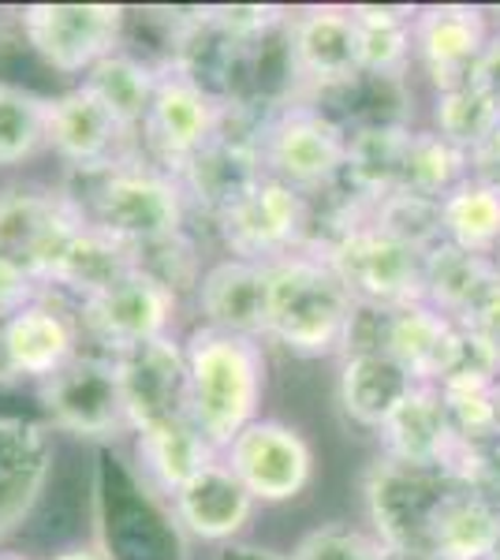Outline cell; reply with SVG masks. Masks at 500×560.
I'll return each mask as SVG.
<instances>
[{
	"label": "cell",
	"instance_id": "6da1fadb",
	"mask_svg": "<svg viewBox=\"0 0 500 560\" xmlns=\"http://www.w3.org/2000/svg\"><path fill=\"white\" fill-rule=\"evenodd\" d=\"M187 415L217 456L261 419L266 396V348L261 340L198 325L184 340Z\"/></svg>",
	"mask_w": 500,
	"mask_h": 560
},
{
	"label": "cell",
	"instance_id": "7a4b0ae2",
	"mask_svg": "<svg viewBox=\"0 0 500 560\" xmlns=\"http://www.w3.org/2000/svg\"><path fill=\"white\" fill-rule=\"evenodd\" d=\"M351 292L340 284L317 247H303L269 261V322L266 340L299 359L344 355L354 318Z\"/></svg>",
	"mask_w": 500,
	"mask_h": 560
},
{
	"label": "cell",
	"instance_id": "3957f363",
	"mask_svg": "<svg viewBox=\"0 0 500 560\" xmlns=\"http://www.w3.org/2000/svg\"><path fill=\"white\" fill-rule=\"evenodd\" d=\"M86 195H71L90 224L131 250L187 236V191L176 176L147 158H124L102 173H86Z\"/></svg>",
	"mask_w": 500,
	"mask_h": 560
},
{
	"label": "cell",
	"instance_id": "277c9868",
	"mask_svg": "<svg viewBox=\"0 0 500 560\" xmlns=\"http://www.w3.org/2000/svg\"><path fill=\"white\" fill-rule=\"evenodd\" d=\"M317 250L359 306L399 311V306L422 300L426 255L374 224L367 213L340 224L329 240L317 243Z\"/></svg>",
	"mask_w": 500,
	"mask_h": 560
},
{
	"label": "cell",
	"instance_id": "5b68a950",
	"mask_svg": "<svg viewBox=\"0 0 500 560\" xmlns=\"http://www.w3.org/2000/svg\"><path fill=\"white\" fill-rule=\"evenodd\" d=\"M452 478L444 467H415L377 456L362 478L374 535L396 560H430V530Z\"/></svg>",
	"mask_w": 500,
	"mask_h": 560
},
{
	"label": "cell",
	"instance_id": "8992f818",
	"mask_svg": "<svg viewBox=\"0 0 500 560\" xmlns=\"http://www.w3.org/2000/svg\"><path fill=\"white\" fill-rule=\"evenodd\" d=\"M348 128L322 105H280L261 120V168L295 191H322L344 179Z\"/></svg>",
	"mask_w": 500,
	"mask_h": 560
},
{
	"label": "cell",
	"instance_id": "52a82bcc",
	"mask_svg": "<svg viewBox=\"0 0 500 560\" xmlns=\"http://www.w3.org/2000/svg\"><path fill=\"white\" fill-rule=\"evenodd\" d=\"M38 400L45 411V427L57 433H71L79 441H97V445L131 438L116 359L97 348H83L49 382H42Z\"/></svg>",
	"mask_w": 500,
	"mask_h": 560
},
{
	"label": "cell",
	"instance_id": "ba28073f",
	"mask_svg": "<svg viewBox=\"0 0 500 560\" xmlns=\"http://www.w3.org/2000/svg\"><path fill=\"white\" fill-rule=\"evenodd\" d=\"M229 113L232 102H224L217 90L202 86L187 71L165 65L139 135L147 142L153 165L179 176L221 135Z\"/></svg>",
	"mask_w": 500,
	"mask_h": 560
},
{
	"label": "cell",
	"instance_id": "9c48e42d",
	"mask_svg": "<svg viewBox=\"0 0 500 560\" xmlns=\"http://www.w3.org/2000/svg\"><path fill=\"white\" fill-rule=\"evenodd\" d=\"M179 314V292L168 288L161 277L147 269H131L124 280H116L108 292L79 303V325L83 337L105 355L153 345L172 337V325Z\"/></svg>",
	"mask_w": 500,
	"mask_h": 560
},
{
	"label": "cell",
	"instance_id": "30bf717a",
	"mask_svg": "<svg viewBox=\"0 0 500 560\" xmlns=\"http://www.w3.org/2000/svg\"><path fill=\"white\" fill-rule=\"evenodd\" d=\"M23 38L42 65L60 75H86L105 57L124 49V4H26L20 12Z\"/></svg>",
	"mask_w": 500,
	"mask_h": 560
},
{
	"label": "cell",
	"instance_id": "8fae6325",
	"mask_svg": "<svg viewBox=\"0 0 500 560\" xmlns=\"http://www.w3.org/2000/svg\"><path fill=\"white\" fill-rule=\"evenodd\" d=\"M217 232L229 258L258 261V266L288 258L314 243L306 195L272 176H261L240 202L217 217Z\"/></svg>",
	"mask_w": 500,
	"mask_h": 560
},
{
	"label": "cell",
	"instance_id": "7c38bea8",
	"mask_svg": "<svg viewBox=\"0 0 500 560\" xmlns=\"http://www.w3.org/2000/svg\"><path fill=\"white\" fill-rule=\"evenodd\" d=\"M86 217L68 191L4 187L0 191V258L15 261L45 288Z\"/></svg>",
	"mask_w": 500,
	"mask_h": 560
},
{
	"label": "cell",
	"instance_id": "4fadbf2b",
	"mask_svg": "<svg viewBox=\"0 0 500 560\" xmlns=\"http://www.w3.org/2000/svg\"><path fill=\"white\" fill-rule=\"evenodd\" d=\"M221 456L258 504H288L314 482L311 441L280 419H254Z\"/></svg>",
	"mask_w": 500,
	"mask_h": 560
},
{
	"label": "cell",
	"instance_id": "5bb4252c",
	"mask_svg": "<svg viewBox=\"0 0 500 560\" xmlns=\"http://www.w3.org/2000/svg\"><path fill=\"white\" fill-rule=\"evenodd\" d=\"M288 75L314 94H333L359 79V31L351 8L314 4L292 12L284 23Z\"/></svg>",
	"mask_w": 500,
	"mask_h": 560
},
{
	"label": "cell",
	"instance_id": "9a60e30c",
	"mask_svg": "<svg viewBox=\"0 0 500 560\" xmlns=\"http://www.w3.org/2000/svg\"><path fill=\"white\" fill-rule=\"evenodd\" d=\"M113 359L116 374H120L131 438L165 427L172 419H187V363L179 340H153V345L120 351Z\"/></svg>",
	"mask_w": 500,
	"mask_h": 560
},
{
	"label": "cell",
	"instance_id": "2e32d148",
	"mask_svg": "<svg viewBox=\"0 0 500 560\" xmlns=\"http://www.w3.org/2000/svg\"><path fill=\"white\" fill-rule=\"evenodd\" d=\"M235 113H240V105L232 102L229 124L221 128V135H217L184 173L176 176L187 191V202H195L198 210H206L213 221L229 210V206L240 202V198L266 176V168H261V147H258L261 124L240 128V124H235Z\"/></svg>",
	"mask_w": 500,
	"mask_h": 560
},
{
	"label": "cell",
	"instance_id": "e0dca14e",
	"mask_svg": "<svg viewBox=\"0 0 500 560\" xmlns=\"http://www.w3.org/2000/svg\"><path fill=\"white\" fill-rule=\"evenodd\" d=\"M131 142L116 116L79 83L63 94L49 97V128H45V150H53L75 173H102L116 161L131 158L124 147Z\"/></svg>",
	"mask_w": 500,
	"mask_h": 560
},
{
	"label": "cell",
	"instance_id": "ac0fdd59",
	"mask_svg": "<svg viewBox=\"0 0 500 560\" xmlns=\"http://www.w3.org/2000/svg\"><path fill=\"white\" fill-rule=\"evenodd\" d=\"M258 501L247 493V486L235 478L224 464V456L209 459L195 478H187L176 493L168 497V520L176 530H184L195 541H235L254 520Z\"/></svg>",
	"mask_w": 500,
	"mask_h": 560
},
{
	"label": "cell",
	"instance_id": "d6986e66",
	"mask_svg": "<svg viewBox=\"0 0 500 560\" xmlns=\"http://www.w3.org/2000/svg\"><path fill=\"white\" fill-rule=\"evenodd\" d=\"M493 38L486 8L475 4H430L415 12V60L426 68L438 90L463 86Z\"/></svg>",
	"mask_w": 500,
	"mask_h": 560
},
{
	"label": "cell",
	"instance_id": "ffe728a7",
	"mask_svg": "<svg viewBox=\"0 0 500 560\" xmlns=\"http://www.w3.org/2000/svg\"><path fill=\"white\" fill-rule=\"evenodd\" d=\"M202 325L235 337L266 340L269 322V266L243 258H221L202 269L195 284Z\"/></svg>",
	"mask_w": 500,
	"mask_h": 560
},
{
	"label": "cell",
	"instance_id": "44dd1931",
	"mask_svg": "<svg viewBox=\"0 0 500 560\" xmlns=\"http://www.w3.org/2000/svg\"><path fill=\"white\" fill-rule=\"evenodd\" d=\"M463 322L441 314L426 300L388 311L385 351L411 374L415 385H441L463 355Z\"/></svg>",
	"mask_w": 500,
	"mask_h": 560
},
{
	"label": "cell",
	"instance_id": "7402d4cb",
	"mask_svg": "<svg viewBox=\"0 0 500 560\" xmlns=\"http://www.w3.org/2000/svg\"><path fill=\"white\" fill-rule=\"evenodd\" d=\"M53 475V433L38 419L0 415V538L38 504Z\"/></svg>",
	"mask_w": 500,
	"mask_h": 560
},
{
	"label": "cell",
	"instance_id": "603a6c76",
	"mask_svg": "<svg viewBox=\"0 0 500 560\" xmlns=\"http://www.w3.org/2000/svg\"><path fill=\"white\" fill-rule=\"evenodd\" d=\"M83 325L75 314L60 311L45 295L8 318V359L20 382H49L83 351Z\"/></svg>",
	"mask_w": 500,
	"mask_h": 560
},
{
	"label": "cell",
	"instance_id": "cb8c5ba5",
	"mask_svg": "<svg viewBox=\"0 0 500 560\" xmlns=\"http://www.w3.org/2000/svg\"><path fill=\"white\" fill-rule=\"evenodd\" d=\"M381 456L399 459L415 467H444V459L456 448L449 411H444L438 385H415L377 430Z\"/></svg>",
	"mask_w": 500,
	"mask_h": 560
},
{
	"label": "cell",
	"instance_id": "d4e9b609",
	"mask_svg": "<svg viewBox=\"0 0 500 560\" xmlns=\"http://www.w3.org/2000/svg\"><path fill=\"white\" fill-rule=\"evenodd\" d=\"M411 388V374L388 351H351L340 359L336 400L359 430L377 433Z\"/></svg>",
	"mask_w": 500,
	"mask_h": 560
},
{
	"label": "cell",
	"instance_id": "484cf974",
	"mask_svg": "<svg viewBox=\"0 0 500 560\" xmlns=\"http://www.w3.org/2000/svg\"><path fill=\"white\" fill-rule=\"evenodd\" d=\"M500 549V501L452 482L430 530V560H486Z\"/></svg>",
	"mask_w": 500,
	"mask_h": 560
},
{
	"label": "cell",
	"instance_id": "4316f807",
	"mask_svg": "<svg viewBox=\"0 0 500 560\" xmlns=\"http://www.w3.org/2000/svg\"><path fill=\"white\" fill-rule=\"evenodd\" d=\"M131 269H139V250L113 240L108 232L97 229V224L83 221L75 236L68 240V247H63L45 292L57 288V292L75 295V303H86V300H94V295L108 292V288H113L116 280H124Z\"/></svg>",
	"mask_w": 500,
	"mask_h": 560
},
{
	"label": "cell",
	"instance_id": "83f0119b",
	"mask_svg": "<svg viewBox=\"0 0 500 560\" xmlns=\"http://www.w3.org/2000/svg\"><path fill=\"white\" fill-rule=\"evenodd\" d=\"M217 453L198 427L187 419H172L165 427H153L147 433H135V467L142 475V486L168 504V497L195 478Z\"/></svg>",
	"mask_w": 500,
	"mask_h": 560
},
{
	"label": "cell",
	"instance_id": "f1b7e54d",
	"mask_svg": "<svg viewBox=\"0 0 500 560\" xmlns=\"http://www.w3.org/2000/svg\"><path fill=\"white\" fill-rule=\"evenodd\" d=\"M411 135L415 131L407 128V124H370V128H351L344 179H348V187L359 195V202L367 206V210L377 202V198L399 191Z\"/></svg>",
	"mask_w": 500,
	"mask_h": 560
},
{
	"label": "cell",
	"instance_id": "f546056e",
	"mask_svg": "<svg viewBox=\"0 0 500 560\" xmlns=\"http://www.w3.org/2000/svg\"><path fill=\"white\" fill-rule=\"evenodd\" d=\"M497 277H500L497 258H481L470 255V250L452 247V243H438L433 250H426L422 300L438 306L441 314H449V318L463 322Z\"/></svg>",
	"mask_w": 500,
	"mask_h": 560
},
{
	"label": "cell",
	"instance_id": "4dcf8cb0",
	"mask_svg": "<svg viewBox=\"0 0 500 560\" xmlns=\"http://www.w3.org/2000/svg\"><path fill=\"white\" fill-rule=\"evenodd\" d=\"M415 12L418 8L351 4L359 31V75L404 79L415 57Z\"/></svg>",
	"mask_w": 500,
	"mask_h": 560
},
{
	"label": "cell",
	"instance_id": "1f68e13d",
	"mask_svg": "<svg viewBox=\"0 0 500 560\" xmlns=\"http://www.w3.org/2000/svg\"><path fill=\"white\" fill-rule=\"evenodd\" d=\"M158 79H161V68H153V65H147V60H139V57H131V52L120 49V52H113V57H105L97 68H90L83 75V86L116 116V124H120V128L135 139V135L142 131L147 113H150Z\"/></svg>",
	"mask_w": 500,
	"mask_h": 560
},
{
	"label": "cell",
	"instance_id": "d6a6232c",
	"mask_svg": "<svg viewBox=\"0 0 500 560\" xmlns=\"http://www.w3.org/2000/svg\"><path fill=\"white\" fill-rule=\"evenodd\" d=\"M441 232L444 243L481 258L500 255V195L489 187L463 179L456 191L441 198Z\"/></svg>",
	"mask_w": 500,
	"mask_h": 560
},
{
	"label": "cell",
	"instance_id": "836d02e7",
	"mask_svg": "<svg viewBox=\"0 0 500 560\" xmlns=\"http://www.w3.org/2000/svg\"><path fill=\"white\" fill-rule=\"evenodd\" d=\"M49 97L0 79V168H15L45 150Z\"/></svg>",
	"mask_w": 500,
	"mask_h": 560
},
{
	"label": "cell",
	"instance_id": "e575fe53",
	"mask_svg": "<svg viewBox=\"0 0 500 560\" xmlns=\"http://www.w3.org/2000/svg\"><path fill=\"white\" fill-rule=\"evenodd\" d=\"M467 179V150L452 147L433 128H422L411 135L404 161V184L399 191H415L426 198H444Z\"/></svg>",
	"mask_w": 500,
	"mask_h": 560
},
{
	"label": "cell",
	"instance_id": "d590c367",
	"mask_svg": "<svg viewBox=\"0 0 500 560\" xmlns=\"http://www.w3.org/2000/svg\"><path fill=\"white\" fill-rule=\"evenodd\" d=\"M497 124H500V108L489 97H481L470 83L438 90V97H433L430 128L460 150L478 147Z\"/></svg>",
	"mask_w": 500,
	"mask_h": 560
},
{
	"label": "cell",
	"instance_id": "8d00e7d4",
	"mask_svg": "<svg viewBox=\"0 0 500 560\" xmlns=\"http://www.w3.org/2000/svg\"><path fill=\"white\" fill-rule=\"evenodd\" d=\"M367 217L374 224H381L385 232H393L396 240L411 243L415 250H433L438 243H444L441 232V198H426L415 191H393L385 198H377L367 210Z\"/></svg>",
	"mask_w": 500,
	"mask_h": 560
},
{
	"label": "cell",
	"instance_id": "74e56055",
	"mask_svg": "<svg viewBox=\"0 0 500 560\" xmlns=\"http://www.w3.org/2000/svg\"><path fill=\"white\" fill-rule=\"evenodd\" d=\"M284 560H396V557L388 553V546L374 530L325 523V527L306 530Z\"/></svg>",
	"mask_w": 500,
	"mask_h": 560
},
{
	"label": "cell",
	"instance_id": "f35d334b",
	"mask_svg": "<svg viewBox=\"0 0 500 560\" xmlns=\"http://www.w3.org/2000/svg\"><path fill=\"white\" fill-rule=\"evenodd\" d=\"M202 23L209 31H217L224 42L240 45V49H251V45H261L272 31H284L288 23V8L277 4H221V8H206Z\"/></svg>",
	"mask_w": 500,
	"mask_h": 560
},
{
	"label": "cell",
	"instance_id": "ab89813d",
	"mask_svg": "<svg viewBox=\"0 0 500 560\" xmlns=\"http://www.w3.org/2000/svg\"><path fill=\"white\" fill-rule=\"evenodd\" d=\"M463 325L481 340V348L493 355V363L500 370V277L486 288V295H481L475 303V311L463 318Z\"/></svg>",
	"mask_w": 500,
	"mask_h": 560
},
{
	"label": "cell",
	"instance_id": "60d3db41",
	"mask_svg": "<svg viewBox=\"0 0 500 560\" xmlns=\"http://www.w3.org/2000/svg\"><path fill=\"white\" fill-rule=\"evenodd\" d=\"M42 295H45V288L26 273V269L0 258V318H12V314H20L23 306H31L34 300H42Z\"/></svg>",
	"mask_w": 500,
	"mask_h": 560
},
{
	"label": "cell",
	"instance_id": "b9f144b4",
	"mask_svg": "<svg viewBox=\"0 0 500 560\" xmlns=\"http://www.w3.org/2000/svg\"><path fill=\"white\" fill-rule=\"evenodd\" d=\"M467 179H475V184L500 195V124L478 147L467 150Z\"/></svg>",
	"mask_w": 500,
	"mask_h": 560
},
{
	"label": "cell",
	"instance_id": "7bdbcfd3",
	"mask_svg": "<svg viewBox=\"0 0 500 560\" xmlns=\"http://www.w3.org/2000/svg\"><path fill=\"white\" fill-rule=\"evenodd\" d=\"M467 83L500 108V34H493L486 49H481V57L475 60V68H470Z\"/></svg>",
	"mask_w": 500,
	"mask_h": 560
},
{
	"label": "cell",
	"instance_id": "ee69618b",
	"mask_svg": "<svg viewBox=\"0 0 500 560\" xmlns=\"http://www.w3.org/2000/svg\"><path fill=\"white\" fill-rule=\"evenodd\" d=\"M20 385L12 370V359H8V318H0V388H12Z\"/></svg>",
	"mask_w": 500,
	"mask_h": 560
},
{
	"label": "cell",
	"instance_id": "f6af8a7d",
	"mask_svg": "<svg viewBox=\"0 0 500 560\" xmlns=\"http://www.w3.org/2000/svg\"><path fill=\"white\" fill-rule=\"evenodd\" d=\"M53 560H113L105 553V549H97V546H71V549H63V553H57Z\"/></svg>",
	"mask_w": 500,
	"mask_h": 560
},
{
	"label": "cell",
	"instance_id": "bcb514c9",
	"mask_svg": "<svg viewBox=\"0 0 500 560\" xmlns=\"http://www.w3.org/2000/svg\"><path fill=\"white\" fill-rule=\"evenodd\" d=\"M0 560H31L26 553H12V549H0Z\"/></svg>",
	"mask_w": 500,
	"mask_h": 560
},
{
	"label": "cell",
	"instance_id": "7dc6e473",
	"mask_svg": "<svg viewBox=\"0 0 500 560\" xmlns=\"http://www.w3.org/2000/svg\"><path fill=\"white\" fill-rule=\"evenodd\" d=\"M497 427H500V382H497Z\"/></svg>",
	"mask_w": 500,
	"mask_h": 560
},
{
	"label": "cell",
	"instance_id": "c3c4849f",
	"mask_svg": "<svg viewBox=\"0 0 500 560\" xmlns=\"http://www.w3.org/2000/svg\"><path fill=\"white\" fill-rule=\"evenodd\" d=\"M486 560H500V549H497V553H493V557H486Z\"/></svg>",
	"mask_w": 500,
	"mask_h": 560
}]
</instances>
